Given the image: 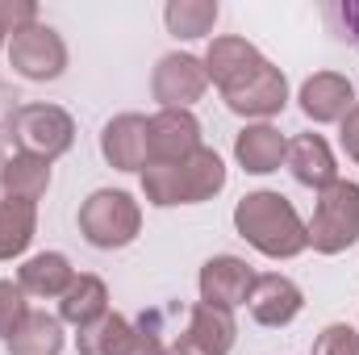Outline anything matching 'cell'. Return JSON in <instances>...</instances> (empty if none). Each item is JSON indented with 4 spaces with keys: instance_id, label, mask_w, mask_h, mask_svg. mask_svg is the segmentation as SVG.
<instances>
[{
    "instance_id": "6da1fadb",
    "label": "cell",
    "mask_w": 359,
    "mask_h": 355,
    "mask_svg": "<svg viewBox=\"0 0 359 355\" xmlns=\"http://www.w3.org/2000/svg\"><path fill=\"white\" fill-rule=\"evenodd\" d=\"M234 226L268 260H292V255H301L309 247V230H305L301 213L292 209V201L280 196V192H268V188L264 192H247L238 201Z\"/></svg>"
},
{
    "instance_id": "7a4b0ae2",
    "label": "cell",
    "mask_w": 359,
    "mask_h": 355,
    "mask_svg": "<svg viewBox=\"0 0 359 355\" xmlns=\"http://www.w3.org/2000/svg\"><path fill=\"white\" fill-rule=\"evenodd\" d=\"M138 230H142V209L121 188H100L80 205V234L100 251H117L134 243Z\"/></svg>"
},
{
    "instance_id": "3957f363",
    "label": "cell",
    "mask_w": 359,
    "mask_h": 355,
    "mask_svg": "<svg viewBox=\"0 0 359 355\" xmlns=\"http://www.w3.org/2000/svg\"><path fill=\"white\" fill-rule=\"evenodd\" d=\"M309 230V247L322 255H339L359 239V184L351 180H334L330 188L318 192V209Z\"/></svg>"
},
{
    "instance_id": "277c9868",
    "label": "cell",
    "mask_w": 359,
    "mask_h": 355,
    "mask_svg": "<svg viewBox=\"0 0 359 355\" xmlns=\"http://www.w3.org/2000/svg\"><path fill=\"white\" fill-rule=\"evenodd\" d=\"M13 138L21 142L25 155H38V159H59L63 151H72L76 142V121L67 109L59 105H21L17 113V126H13Z\"/></svg>"
},
{
    "instance_id": "5b68a950",
    "label": "cell",
    "mask_w": 359,
    "mask_h": 355,
    "mask_svg": "<svg viewBox=\"0 0 359 355\" xmlns=\"http://www.w3.org/2000/svg\"><path fill=\"white\" fill-rule=\"evenodd\" d=\"M271 63L247 42V38H213L205 51V76L222 88V96H238L243 88H251Z\"/></svg>"
},
{
    "instance_id": "8992f818",
    "label": "cell",
    "mask_w": 359,
    "mask_h": 355,
    "mask_svg": "<svg viewBox=\"0 0 359 355\" xmlns=\"http://www.w3.org/2000/svg\"><path fill=\"white\" fill-rule=\"evenodd\" d=\"M8 63L25 80H59L63 67H67V46H63V38L50 25H29V29L13 34Z\"/></svg>"
},
{
    "instance_id": "52a82bcc",
    "label": "cell",
    "mask_w": 359,
    "mask_h": 355,
    "mask_svg": "<svg viewBox=\"0 0 359 355\" xmlns=\"http://www.w3.org/2000/svg\"><path fill=\"white\" fill-rule=\"evenodd\" d=\"M201 147V126L188 109H159L147 117V163H184Z\"/></svg>"
},
{
    "instance_id": "ba28073f",
    "label": "cell",
    "mask_w": 359,
    "mask_h": 355,
    "mask_svg": "<svg viewBox=\"0 0 359 355\" xmlns=\"http://www.w3.org/2000/svg\"><path fill=\"white\" fill-rule=\"evenodd\" d=\"M205 84H209L205 63L192 59V55H163L159 67H155V76H151L155 100L163 109H188L192 100H201Z\"/></svg>"
},
{
    "instance_id": "9c48e42d",
    "label": "cell",
    "mask_w": 359,
    "mask_h": 355,
    "mask_svg": "<svg viewBox=\"0 0 359 355\" xmlns=\"http://www.w3.org/2000/svg\"><path fill=\"white\" fill-rule=\"evenodd\" d=\"M251 284H255V272L238 255H213L201 267V301L205 305L234 309V305H243L251 297Z\"/></svg>"
},
{
    "instance_id": "30bf717a",
    "label": "cell",
    "mask_w": 359,
    "mask_h": 355,
    "mask_svg": "<svg viewBox=\"0 0 359 355\" xmlns=\"http://www.w3.org/2000/svg\"><path fill=\"white\" fill-rule=\"evenodd\" d=\"M247 305H251V318H255L259 326H288V322L301 314L305 297H301V288H297L288 276L268 272V276H255Z\"/></svg>"
},
{
    "instance_id": "8fae6325",
    "label": "cell",
    "mask_w": 359,
    "mask_h": 355,
    "mask_svg": "<svg viewBox=\"0 0 359 355\" xmlns=\"http://www.w3.org/2000/svg\"><path fill=\"white\" fill-rule=\"evenodd\" d=\"M100 155L117 172H142L147 168V117L121 113L100 134Z\"/></svg>"
},
{
    "instance_id": "7c38bea8",
    "label": "cell",
    "mask_w": 359,
    "mask_h": 355,
    "mask_svg": "<svg viewBox=\"0 0 359 355\" xmlns=\"http://www.w3.org/2000/svg\"><path fill=\"white\" fill-rule=\"evenodd\" d=\"M355 109V88L339 72H318L301 84V113L309 121H343Z\"/></svg>"
},
{
    "instance_id": "4fadbf2b",
    "label": "cell",
    "mask_w": 359,
    "mask_h": 355,
    "mask_svg": "<svg viewBox=\"0 0 359 355\" xmlns=\"http://www.w3.org/2000/svg\"><path fill=\"white\" fill-rule=\"evenodd\" d=\"M284 159H288L297 184H305V188H318V192H322V188H330V184L339 180L334 151H330V142H326L322 134H301V138H292Z\"/></svg>"
},
{
    "instance_id": "5bb4252c",
    "label": "cell",
    "mask_w": 359,
    "mask_h": 355,
    "mask_svg": "<svg viewBox=\"0 0 359 355\" xmlns=\"http://www.w3.org/2000/svg\"><path fill=\"white\" fill-rule=\"evenodd\" d=\"M288 155V142L276 126H247L238 138H234V159L243 163V172L251 176H268L280 168V159Z\"/></svg>"
},
{
    "instance_id": "9a60e30c",
    "label": "cell",
    "mask_w": 359,
    "mask_h": 355,
    "mask_svg": "<svg viewBox=\"0 0 359 355\" xmlns=\"http://www.w3.org/2000/svg\"><path fill=\"white\" fill-rule=\"evenodd\" d=\"M184 339L196 343L205 355H230L234 339H238L234 314L201 301V305H192V314H188V330H184Z\"/></svg>"
},
{
    "instance_id": "2e32d148",
    "label": "cell",
    "mask_w": 359,
    "mask_h": 355,
    "mask_svg": "<svg viewBox=\"0 0 359 355\" xmlns=\"http://www.w3.org/2000/svg\"><path fill=\"white\" fill-rule=\"evenodd\" d=\"M104 314H109V288H104L100 276H76L72 288L59 297V318L80 326V330L92 326L96 318H104Z\"/></svg>"
},
{
    "instance_id": "e0dca14e",
    "label": "cell",
    "mask_w": 359,
    "mask_h": 355,
    "mask_svg": "<svg viewBox=\"0 0 359 355\" xmlns=\"http://www.w3.org/2000/svg\"><path fill=\"white\" fill-rule=\"evenodd\" d=\"M180 176H184V201L196 205V201H209L226 188V163L217 151L209 147H196L184 163H180Z\"/></svg>"
},
{
    "instance_id": "ac0fdd59",
    "label": "cell",
    "mask_w": 359,
    "mask_h": 355,
    "mask_svg": "<svg viewBox=\"0 0 359 355\" xmlns=\"http://www.w3.org/2000/svg\"><path fill=\"white\" fill-rule=\"evenodd\" d=\"M72 280H76V272H72V264H67V255L42 251V255L25 260L17 284H21L29 297H63V293L72 288Z\"/></svg>"
},
{
    "instance_id": "d6986e66",
    "label": "cell",
    "mask_w": 359,
    "mask_h": 355,
    "mask_svg": "<svg viewBox=\"0 0 359 355\" xmlns=\"http://www.w3.org/2000/svg\"><path fill=\"white\" fill-rule=\"evenodd\" d=\"M0 188H4V196H17V201L38 205V196L50 188V163H46V159H38V155H25V151H21V155L4 159Z\"/></svg>"
},
{
    "instance_id": "ffe728a7",
    "label": "cell",
    "mask_w": 359,
    "mask_h": 355,
    "mask_svg": "<svg viewBox=\"0 0 359 355\" xmlns=\"http://www.w3.org/2000/svg\"><path fill=\"white\" fill-rule=\"evenodd\" d=\"M34 230H38V205L0 196V260L21 255L34 243Z\"/></svg>"
},
{
    "instance_id": "44dd1931",
    "label": "cell",
    "mask_w": 359,
    "mask_h": 355,
    "mask_svg": "<svg viewBox=\"0 0 359 355\" xmlns=\"http://www.w3.org/2000/svg\"><path fill=\"white\" fill-rule=\"evenodd\" d=\"M226 105H230L234 113H243V117H271V113H280V109L288 105V84H284L280 67H268L251 88H243L238 96H230Z\"/></svg>"
},
{
    "instance_id": "7402d4cb",
    "label": "cell",
    "mask_w": 359,
    "mask_h": 355,
    "mask_svg": "<svg viewBox=\"0 0 359 355\" xmlns=\"http://www.w3.org/2000/svg\"><path fill=\"white\" fill-rule=\"evenodd\" d=\"M13 355H59L63 351V322L50 314H29L25 326L8 339Z\"/></svg>"
},
{
    "instance_id": "603a6c76",
    "label": "cell",
    "mask_w": 359,
    "mask_h": 355,
    "mask_svg": "<svg viewBox=\"0 0 359 355\" xmlns=\"http://www.w3.org/2000/svg\"><path fill=\"white\" fill-rule=\"evenodd\" d=\"M130 339H134V326L121 314H104L80 330V355H126Z\"/></svg>"
},
{
    "instance_id": "cb8c5ba5",
    "label": "cell",
    "mask_w": 359,
    "mask_h": 355,
    "mask_svg": "<svg viewBox=\"0 0 359 355\" xmlns=\"http://www.w3.org/2000/svg\"><path fill=\"white\" fill-rule=\"evenodd\" d=\"M163 21L176 38H205L217 25V4L213 0H172L163 8Z\"/></svg>"
},
{
    "instance_id": "d4e9b609",
    "label": "cell",
    "mask_w": 359,
    "mask_h": 355,
    "mask_svg": "<svg viewBox=\"0 0 359 355\" xmlns=\"http://www.w3.org/2000/svg\"><path fill=\"white\" fill-rule=\"evenodd\" d=\"M142 192H147V201L159 205V209L188 205V201H184V176H180V163H147V168H142Z\"/></svg>"
},
{
    "instance_id": "484cf974",
    "label": "cell",
    "mask_w": 359,
    "mask_h": 355,
    "mask_svg": "<svg viewBox=\"0 0 359 355\" xmlns=\"http://www.w3.org/2000/svg\"><path fill=\"white\" fill-rule=\"evenodd\" d=\"M29 318V305H25V288L13 284V280H0V339L8 343Z\"/></svg>"
},
{
    "instance_id": "4316f807",
    "label": "cell",
    "mask_w": 359,
    "mask_h": 355,
    "mask_svg": "<svg viewBox=\"0 0 359 355\" xmlns=\"http://www.w3.org/2000/svg\"><path fill=\"white\" fill-rule=\"evenodd\" d=\"M313 355H359V335L347 322H334V326H326V330L318 335Z\"/></svg>"
},
{
    "instance_id": "83f0119b",
    "label": "cell",
    "mask_w": 359,
    "mask_h": 355,
    "mask_svg": "<svg viewBox=\"0 0 359 355\" xmlns=\"http://www.w3.org/2000/svg\"><path fill=\"white\" fill-rule=\"evenodd\" d=\"M29 25H38L34 0H0V34H21Z\"/></svg>"
},
{
    "instance_id": "f1b7e54d",
    "label": "cell",
    "mask_w": 359,
    "mask_h": 355,
    "mask_svg": "<svg viewBox=\"0 0 359 355\" xmlns=\"http://www.w3.org/2000/svg\"><path fill=\"white\" fill-rule=\"evenodd\" d=\"M326 17L334 21V29H339L343 38H351L359 46V4H330Z\"/></svg>"
},
{
    "instance_id": "f546056e",
    "label": "cell",
    "mask_w": 359,
    "mask_h": 355,
    "mask_svg": "<svg viewBox=\"0 0 359 355\" xmlns=\"http://www.w3.org/2000/svg\"><path fill=\"white\" fill-rule=\"evenodd\" d=\"M17 113H21V96H17V92L0 80V138H13Z\"/></svg>"
},
{
    "instance_id": "4dcf8cb0",
    "label": "cell",
    "mask_w": 359,
    "mask_h": 355,
    "mask_svg": "<svg viewBox=\"0 0 359 355\" xmlns=\"http://www.w3.org/2000/svg\"><path fill=\"white\" fill-rule=\"evenodd\" d=\"M126 355H168V347L142 326V330H134V339H130V347H126Z\"/></svg>"
},
{
    "instance_id": "1f68e13d",
    "label": "cell",
    "mask_w": 359,
    "mask_h": 355,
    "mask_svg": "<svg viewBox=\"0 0 359 355\" xmlns=\"http://www.w3.org/2000/svg\"><path fill=\"white\" fill-rule=\"evenodd\" d=\"M343 147H347V155L359 163V100H355V109L343 117Z\"/></svg>"
},
{
    "instance_id": "d6a6232c",
    "label": "cell",
    "mask_w": 359,
    "mask_h": 355,
    "mask_svg": "<svg viewBox=\"0 0 359 355\" xmlns=\"http://www.w3.org/2000/svg\"><path fill=\"white\" fill-rule=\"evenodd\" d=\"M168 355H205L196 343H188V339H176L172 347H168Z\"/></svg>"
},
{
    "instance_id": "836d02e7",
    "label": "cell",
    "mask_w": 359,
    "mask_h": 355,
    "mask_svg": "<svg viewBox=\"0 0 359 355\" xmlns=\"http://www.w3.org/2000/svg\"><path fill=\"white\" fill-rule=\"evenodd\" d=\"M0 176H4V155H0Z\"/></svg>"
},
{
    "instance_id": "e575fe53",
    "label": "cell",
    "mask_w": 359,
    "mask_h": 355,
    "mask_svg": "<svg viewBox=\"0 0 359 355\" xmlns=\"http://www.w3.org/2000/svg\"><path fill=\"white\" fill-rule=\"evenodd\" d=\"M0 42H4V34H0Z\"/></svg>"
}]
</instances>
